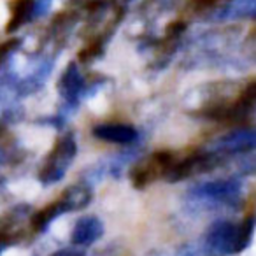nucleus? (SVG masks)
<instances>
[{"label":"nucleus","instance_id":"nucleus-1","mask_svg":"<svg viewBox=\"0 0 256 256\" xmlns=\"http://www.w3.org/2000/svg\"><path fill=\"white\" fill-rule=\"evenodd\" d=\"M176 162H178V151H154L146 160L139 162L132 168V172H130V181H132L134 188L144 190L150 184H153L154 181H158V179H170L176 167Z\"/></svg>","mask_w":256,"mask_h":256},{"label":"nucleus","instance_id":"nucleus-2","mask_svg":"<svg viewBox=\"0 0 256 256\" xmlns=\"http://www.w3.org/2000/svg\"><path fill=\"white\" fill-rule=\"evenodd\" d=\"M32 9V0H12L11 4V20H9L8 32L22 26V23L28 18Z\"/></svg>","mask_w":256,"mask_h":256},{"label":"nucleus","instance_id":"nucleus-3","mask_svg":"<svg viewBox=\"0 0 256 256\" xmlns=\"http://www.w3.org/2000/svg\"><path fill=\"white\" fill-rule=\"evenodd\" d=\"M23 230L8 216H0V244H9L16 238H22Z\"/></svg>","mask_w":256,"mask_h":256},{"label":"nucleus","instance_id":"nucleus-4","mask_svg":"<svg viewBox=\"0 0 256 256\" xmlns=\"http://www.w3.org/2000/svg\"><path fill=\"white\" fill-rule=\"evenodd\" d=\"M192 2H193V4H195L198 9H206V8H210V6L220 4L221 0H192Z\"/></svg>","mask_w":256,"mask_h":256},{"label":"nucleus","instance_id":"nucleus-5","mask_svg":"<svg viewBox=\"0 0 256 256\" xmlns=\"http://www.w3.org/2000/svg\"><path fill=\"white\" fill-rule=\"evenodd\" d=\"M12 46H14V40H11V42H6V44H0V58L4 56V54L8 53Z\"/></svg>","mask_w":256,"mask_h":256}]
</instances>
